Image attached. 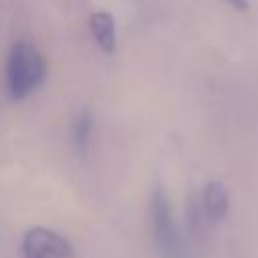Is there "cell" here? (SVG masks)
I'll return each mask as SVG.
<instances>
[{
	"mask_svg": "<svg viewBox=\"0 0 258 258\" xmlns=\"http://www.w3.org/2000/svg\"><path fill=\"white\" fill-rule=\"evenodd\" d=\"M48 67L44 54L30 42H16L6 60V89L10 99L22 101L30 97L46 79Z\"/></svg>",
	"mask_w": 258,
	"mask_h": 258,
	"instance_id": "cell-1",
	"label": "cell"
},
{
	"mask_svg": "<svg viewBox=\"0 0 258 258\" xmlns=\"http://www.w3.org/2000/svg\"><path fill=\"white\" fill-rule=\"evenodd\" d=\"M149 222L153 240L163 258H183L181 234L173 216V208L163 187H155L149 200Z\"/></svg>",
	"mask_w": 258,
	"mask_h": 258,
	"instance_id": "cell-2",
	"label": "cell"
},
{
	"mask_svg": "<svg viewBox=\"0 0 258 258\" xmlns=\"http://www.w3.org/2000/svg\"><path fill=\"white\" fill-rule=\"evenodd\" d=\"M73 244L58 232L34 226L22 236V258H73Z\"/></svg>",
	"mask_w": 258,
	"mask_h": 258,
	"instance_id": "cell-3",
	"label": "cell"
},
{
	"mask_svg": "<svg viewBox=\"0 0 258 258\" xmlns=\"http://www.w3.org/2000/svg\"><path fill=\"white\" fill-rule=\"evenodd\" d=\"M202 210H204V216L214 224H218L226 218V214L230 210V196H228V189L222 181L212 179L204 185Z\"/></svg>",
	"mask_w": 258,
	"mask_h": 258,
	"instance_id": "cell-4",
	"label": "cell"
},
{
	"mask_svg": "<svg viewBox=\"0 0 258 258\" xmlns=\"http://www.w3.org/2000/svg\"><path fill=\"white\" fill-rule=\"evenodd\" d=\"M89 28H91V36L97 42V46L105 52V54H115L117 50V26H115V18L109 12H95L91 14L89 20Z\"/></svg>",
	"mask_w": 258,
	"mask_h": 258,
	"instance_id": "cell-5",
	"label": "cell"
},
{
	"mask_svg": "<svg viewBox=\"0 0 258 258\" xmlns=\"http://www.w3.org/2000/svg\"><path fill=\"white\" fill-rule=\"evenodd\" d=\"M93 115L89 109H83L75 115L73 123H71V139H73V145L77 147V151L85 153L89 149V143H91V137H93Z\"/></svg>",
	"mask_w": 258,
	"mask_h": 258,
	"instance_id": "cell-6",
	"label": "cell"
},
{
	"mask_svg": "<svg viewBox=\"0 0 258 258\" xmlns=\"http://www.w3.org/2000/svg\"><path fill=\"white\" fill-rule=\"evenodd\" d=\"M226 4H230L232 8H236V10H240V12H246L248 8H250V2L248 0H224Z\"/></svg>",
	"mask_w": 258,
	"mask_h": 258,
	"instance_id": "cell-7",
	"label": "cell"
}]
</instances>
